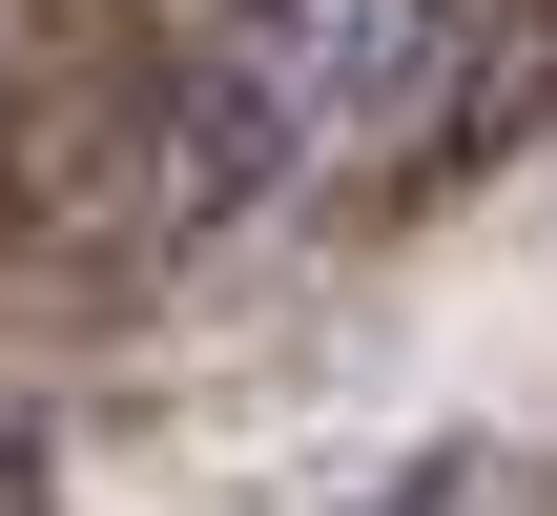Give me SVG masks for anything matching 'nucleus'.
I'll return each mask as SVG.
<instances>
[{
	"label": "nucleus",
	"mask_w": 557,
	"mask_h": 516,
	"mask_svg": "<svg viewBox=\"0 0 557 516\" xmlns=\"http://www.w3.org/2000/svg\"><path fill=\"white\" fill-rule=\"evenodd\" d=\"M496 62H517V0H227L165 83V165L186 207L413 186L434 145H475Z\"/></svg>",
	"instance_id": "nucleus-1"
},
{
	"label": "nucleus",
	"mask_w": 557,
	"mask_h": 516,
	"mask_svg": "<svg viewBox=\"0 0 557 516\" xmlns=\"http://www.w3.org/2000/svg\"><path fill=\"white\" fill-rule=\"evenodd\" d=\"M41 41H62V0H0V103L41 83Z\"/></svg>",
	"instance_id": "nucleus-2"
}]
</instances>
